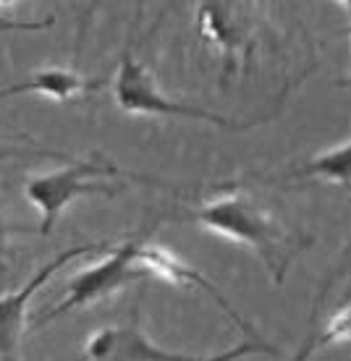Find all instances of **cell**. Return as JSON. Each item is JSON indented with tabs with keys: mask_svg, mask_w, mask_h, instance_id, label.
Here are the masks:
<instances>
[{
	"mask_svg": "<svg viewBox=\"0 0 351 361\" xmlns=\"http://www.w3.org/2000/svg\"><path fill=\"white\" fill-rule=\"evenodd\" d=\"M194 220L213 233L252 249L275 283H283L294 257L304 246L302 235L278 223L273 212L254 204L244 191H231L202 204L194 212Z\"/></svg>",
	"mask_w": 351,
	"mask_h": 361,
	"instance_id": "1",
	"label": "cell"
},
{
	"mask_svg": "<svg viewBox=\"0 0 351 361\" xmlns=\"http://www.w3.org/2000/svg\"><path fill=\"white\" fill-rule=\"evenodd\" d=\"M346 338H349V304H346L320 333H315L307 341V345L297 353L294 361H307L312 353L320 351V348H325V345H331V343H338V341H346Z\"/></svg>",
	"mask_w": 351,
	"mask_h": 361,
	"instance_id": "11",
	"label": "cell"
},
{
	"mask_svg": "<svg viewBox=\"0 0 351 361\" xmlns=\"http://www.w3.org/2000/svg\"><path fill=\"white\" fill-rule=\"evenodd\" d=\"M351 171V142L343 139L341 145H335L328 152H320L315 157H309L307 163L288 173V178H325L335 183V186H349Z\"/></svg>",
	"mask_w": 351,
	"mask_h": 361,
	"instance_id": "10",
	"label": "cell"
},
{
	"mask_svg": "<svg viewBox=\"0 0 351 361\" xmlns=\"http://www.w3.org/2000/svg\"><path fill=\"white\" fill-rule=\"evenodd\" d=\"M113 99H116L118 108L124 113H131V116L191 118V121H205V123H215V126L223 128H239V123L218 116V113H210V110L194 108V105L165 97L157 90L153 71L131 50L124 53L116 76H113Z\"/></svg>",
	"mask_w": 351,
	"mask_h": 361,
	"instance_id": "3",
	"label": "cell"
},
{
	"mask_svg": "<svg viewBox=\"0 0 351 361\" xmlns=\"http://www.w3.org/2000/svg\"><path fill=\"white\" fill-rule=\"evenodd\" d=\"M246 353H270V356H275L278 351L273 345H260L252 343V341L239 343L231 351L215 353V356L165 351L160 345H155L153 341H147V335L139 330L136 309L129 322L102 327L84 345V356L90 361H236L246 356Z\"/></svg>",
	"mask_w": 351,
	"mask_h": 361,
	"instance_id": "2",
	"label": "cell"
},
{
	"mask_svg": "<svg viewBox=\"0 0 351 361\" xmlns=\"http://www.w3.org/2000/svg\"><path fill=\"white\" fill-rule=\"evenodd\" d=\"M97 79H84V76L69 71V68H42V71H35L32 76H27L24 82L0 90V99L24 94V92H35V94L58 99V102H69V99L79 97V94L97 90Z\"/></svg>",
	"mask_w": 351,
	"mask_h": 361,
	"instance_id": "9",
	"label": "cell"
},
{
	"mask_svg": "<svg viewBox=\"0 0 351 361\" xmlns=\"http://www.w3.org/2000/svg\"><path fill=\"white\" fill-rule=\"evenodd\" d=\"M136 264L142 267L147 275H157V278L168 280V283H173V286H194V288H202L205 293H208L213 301H215L218 307L223 309L225 314L234 319L236 325L242 327L244 335L252 341V343H260V345H268L260 341V335H257V330H254L246 319H242V314L236 312L228 301H225L223 296H220V290H218V286H213L205 275H199V270H194V267H189L186 262H181L176 254H171L165 246H155V244H139V249H136Z\"/></svg>",
	"mask_w": 351,
	"mask_h": 361,
	"instance_id": "8",
	"label": "cell"
},
{
	"mask_svg": "<svg viewBox=\"0 0 351 361\" xmlns=\"http://www.w3.org/2000/svg\"><path fill=\"white\" fill-rule=\"evenodd\" d=\"M105 246H110V241H90V244L64 249L61 254H55L50 262L42 264L21 288L0 296V356H13L18 351L21 335H24V327H27V307L37 290L47 286V280L53 278L58 270H64L66 264H71L79 257L97 252V249H105Z\"/></svg>",
	"mask_w": 351,
	"mask_h": 361,
	"instance_id": "6",
	"label": "cell"
},
{
	"mask_svg": "<svg viewBox=\"0 0 351 361\" xmlns=\"http://www.w3.org/2000/svg\"><path fill=\"white\" fill-rule=\"evenodd\" d=\"M110 176H124V171L110 163L81 160V163L66 165L61 171L42 173V176L29 178L24 191H27V199L40 212V233H50L61 212L81 194H110L108 186L95 180L110 178Z\"/></svg>",
	"mask_w": 351,
	"mask_h": 361,
	"instance_id": "4",
	"label": "cell"
},
{
	"mask_svg": "<svg viewBox=\"0 0 351 361\" xmlns=\"http://www.w3.org/2000/svg\"><path fill=\"white\" fill-rule=\"evenodd\" d=\"M139 238H131L124 246H118L116 252L105 257L102 262L92 264V267H84L79 275H73L69 280V290H66V298L61 304H55L50 312L37 319V327L53 322L58 317H66L76 312L81 307H90V304H97L100 298L113 296L116 290H121L124 286H131L134 280L144 278L147 272L136 264V249H139Z\"/></svg>",
	"mask_w": 351,
	"mask_h": 361,
	"instance_id": "5",
	"label": "cell"
},
{
	"mask_svg": "<svg viewBox=\"0 0 351 361\" xmlns=\"http://www.w3.org/2000/svg\"><path fill=\"white\" fill-rule=\"evenodd\" d=\"M239 11L242 6H231V3H199V37L215 45L223 58V82L252 58L249 27L244 18H239Z\"/></svg>",
	"mask_w": 351,
	"mask_h": 361,
	"instance_id": "7",
	"label": "cell"
},
{
	"mask_svg": "<svg viewBox=\"0 0 351 361\" xmlns=\"http://www.w3.org/2000/svg\"><path fill=\"white\" fill-rule=\"evenodd\" d=\"M53 24V18H42V21H0V32H11V29H45Z\"/></svg>",
	"mask_w": 351,
	"mask_h": 361,
	"instance_id": "12",
	"label": "cell"
}]
</instances>
